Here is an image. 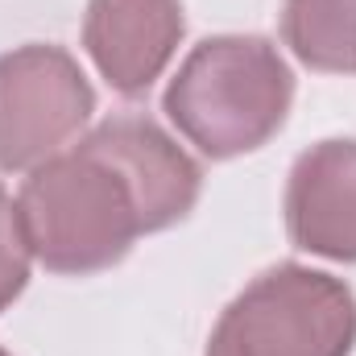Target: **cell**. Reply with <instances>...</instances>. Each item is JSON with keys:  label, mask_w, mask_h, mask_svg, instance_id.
<instances>
[{"label": "cell", "mask_w": 356, "mask_h": 356, "mask_svg": "<svg viewBox=\"0 0 356 356\" xmlns=\"http://www.w3.org/2000/svg\"><path fill=\"white\" fill-rule=\"evenodd\" d=\"M199 191V162L158 120L124 112L33 166L17 211L42 266L83 277L124 261L137 236L178 224Z\"/></svg>", "instance_id": "6da1fadb"}, {"label": "cell", "mask_w": 356, "mask_h": 356, "mask_svg": "<svg viewBox=\"0 0 356 356\" xmlns=\"http://www.w3.org/2000/svg\"><path fill=\"white\" fill-rule=\"evenodd\" d=\"M294 71L269 38L224 33L203 38L166 88V116L211 162L261 149L286 124Z\"/></svg>", "instance_id": "7a4b0ae2"}, {"label": "cell", "mask_w": 356, "mask_h": 356, "mask_svg": "<svg viewBox=\"0 0 356 356\" xmlns=\"http://www.w3.org/2000/svg\"><path fill=\"white\" fill-rule=\"evenodd\" d=\"M353 344V290L323 269L286 261L224 307L203 356H348Z\"/></svg>", "instance_id": "3957f363"}, {"label": "cell", "mask_w": 356, "mask_h": 356, "mask_svg": "<svg viewBox=\"0 0 356 356\" xmlns=\"http://www.w3.org/2000/svg\"><path fill=\"white\" fill-rule=\"evenodd\" d=\"M95 91L63 46L29 42L0 54V170H33L83 129Z\"/></svg>", "instance_id": "277c9868"}, {"label": "cell", "mask_w": 356, "mask_h": 356, "mask_svg": "<svg viewBox=\"0 0 356 356\" xmlns=\"http://www.w3.org/2000/svg\"><path fill=\"white\" fill-rule=\"evenodd\" d=\"M182 0H88L83 50L108 88L145 95L182 42Z\"/></svg>", "instance_id": "5b68a950"}, {"label": "cell", "mask_w": 356, "mask_h": 356, "mask_svg": "<svg viewBox=\"0 0 356 356\" xmlns=\"http://www.w3.org/2000/svg\"><path fill=\"white\" fill-rule=\"evenodd\" d=\"M286 232L294 249L356 261V141L332 137L298 154L286 182Z\"/></svg>", "instance_id": "8992f818"}, {"label": "cell", "mask_w": 356, "mask_h": 356, "mask_svg": "<svg viewBox=\"0 0 356 356\" xmlns=\"http://www.w3.org/2000/svg\"><path fill=\"white\" fill-rule=\"evenodd\" d=\"M282 38L302 67L356 75V0H286Z\"/></svg>", "instance_id": "52a82bcc"}, {"label": "cell", "mask_w": 356, "mask_h": 356, "mask_svg": "<svg viewBox=\"0 0 356 356\" xmlns=\"http://www.w3.org/2000/svg\"><path fill=\"white\" fill-rule=\"evenodd\" d=\"M29 266H33V249L25 241L17 199L0 186V311H8L21 298L29 282Z\"/></svg>", "instance_id": "ba28073f"}, {"label": "cell", "mask_w": 356, "mask_h": 356, "mask_svg": "<svg viewBox=\"0 0 356 356\" xmlns=\"http://www.w3.org/2000/svg\"><path fill=\"white\" fill-rule=\"evenodd\" d=\"M0 356H8V353H4V348H0Z\"/></svg>", "instance_id": "9c48e42d"}]
</instances>
